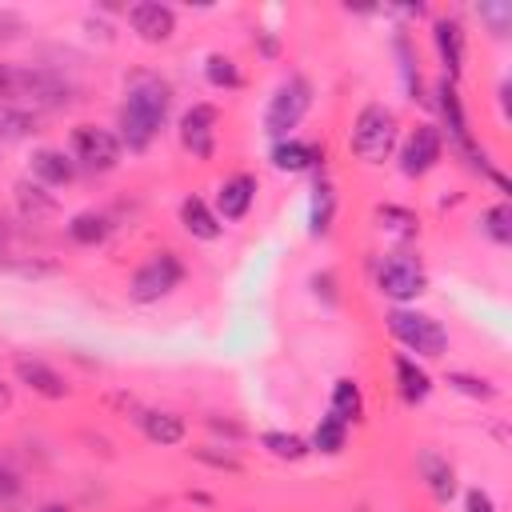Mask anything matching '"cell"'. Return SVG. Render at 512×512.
<instances>
[{
  "instance_id": "4fadbf2b",
  "label": "cell",
  "mask_w": 512,
  "mask_h": 512,
  "mask_svg": "<svg viewBox=\"0 0 512 512\" xmlns=\"http://www.w3.org/2000/svg\"><path fill=\"white\" fill-rule=\"evenodd\" d=\"M256 176L252 172H236V176H228L220 188H216V216H220V224H236V220H244L248 212H252V204H256Z\"/></svg>"
},
{
  "instance_id": "30bf717a",
  "label": "cell",
  "mask_w": 512,
  "mask_h": 512,
  "mask_svg": "<svg viewBox=\"0 0 512 512\" xmlns=\"http://www.w3.org/2000/svg\"><path fill=\"white\" fill-rule=\"evenodd\" d=\"M216 124H220V108L200 100L180 116V144L196 156V160H212L216 152Z\"/></svg>"
},
{
  "instance_id": "44dd1931",
  "label": "cell",
  "mask_w": 512,
  "mask_h": 512,
  "mask_svg": "<svg viewBox=\"0 0 512 512\" xmlns=\"http://www.w3.org/2000/svg\"><path fill=\"white\" fill-rule=\"evenodd\" d=\"M180 224H184V232L188 236H196V240H220V232H224V224H220V216L208 208V200H200V196H184L180 200Z\"/></svg>"
},
{
  "instance_id": "ba28073f",
  "label": "cell",
  "mask_w": 512,
  "mask_h": 512,
  "mask_svg": "<svg viewBox=\"0 0 512 512\" xmlns=\"http://www.w3.org/2000/svg\"><path fill=\"white\" fill-rule=\"evenodd\" d=\"M124 156V144L112 128H100V124H76L72 128V160L76 168H88V172H112Z\"/></svg>"
},
{
  "instance_id": "277c9868",
  "label": "cell",
  "mask_w": 512,
  "mask_h": 512,
  "mask_svg": "<svg viewBox=\"0 0 512 512\" xmlns=\"http://www.w3.org/2000/svg\"><path fill=\"white\" fill-rule=\"evenodd\" d=\"M308 108H312V84H308L300 72H292V76L280 80L276 92L268 96V108H264V136H268V140L292 136V128L308 116Z\"/></svg>"
},
{
  "instance_id": "1f68e13d",
  "label": "cell",
  "mask_w": 512,
  "mask_h": 512,
  "mask_svg": "<svg viewBox=\"0 0 512 512\" xmlns=\"http://www.w3.org/2000/svg\"><path fill=\"white\" fill-rule=\"evenodd\" d=\"M36 132V120L28 116V112H20V108H0V136L4 140H24V136H32Z\"/></svg>"
},
{
  "instance_id": "484cf974",
  "label": "cell",
  "mask_w": 512,
  "mask_h": 512,
  "mask_svg": "<svg viewBox=\"0 0 512 512\" xmlns=\"http://www.w3.org/2000/svg\"><path fill=\"white\" fill-rule=\"evenodd\" d=\"M260 448L268 452V456H276V460H304L312 448H308V440L304 436H296V432H280V428H268V432H260Z\"/></svg>"
},
{
  "instance_id": "83f0119b",
  "label": "cell",
  "mask_w": 512,
  "mask_h": 512,
  "mask_svg": "<svg viewBox=\"0 0 512 512\" xmlns=\"http://www.w3.org/2000/svg\"><path fill=\"white\" fill-rule=\"evenodd\" d=\"M480 232L492 240V244H512V204L508 200H500V204H492V208H484L480 212Z\"/></svg>"
},
{
  "instance_id": "d6986e66",
  "label": "cell",
  "mask_w": 512,
  "mask_h": 512,
  "mask_svg": "<svg viewBox=\"0 0 512 512\" xmlns=\"http://www.w3.org/2000/svg\"><path fill=\"white\" fill-rule=\"evenodd\" d=\"M416 468H420V480L432 492V500L448 504L456 496V468L448 464V456H440L436 448H420L416 452Z\"/></svg>"
},
{
  "instance_id": "6da1fadb",
  "label": "cell",
  "mask_w": 512,
  "mask_h": 512,
  "mask_svg": "<svg viewBox=\"0 0 512 512\" xmlns=\"http://www.w3.org/2000/svg\"><path fill=\"white\" fill-rule=\"evenodd\" d=\"M172 112V84L160 72H132L124 80V100L116 112V136L128 152H148L152 140L160 136L164 120Z\"/></svg>"
},
{
  "instance_id": "603a6c76",
  "label": "cell",
  "mask_w": 512,
  "mask_h": 512,
  "mask_svg": "<svg viewBox=\"0 0 512 512\" xmlns=\"http://www.w3.org/2000/svg\"><path fill=\"white\" fill-rule=\"evenodd\" d=\"M64 232H68V240H72V244H80V248H96V244H104V240H108L112 224H108V216H104V212L88 208V212H76V216L64 224Z\"/></svg>"
},
{
  "instance_id": "7c38bea8",
  "label": "cell",
  "mask_w": 512,
  "mask_h": 512,
  "mask_svg": "<svg viewBox=\"0 0 512 512\" xmlns=\"http://www.w3.org/2000/svg\"><path fill=\"white\" fill-rule=\"evenodd\" d=\"M268 160H272L276 172H288V176L316 172V168L324 164V144H316V140H300V136H284V140H272Z\"/></svg>"
},
{
  "instance_id": "ac0fdd59",
  "label": "cell",
  "mask_w": 512,
  "mask_h": 512,
  "mask_svg": "<svg viewBox=\"0 0 512 512\" xmlns=\"http://www.w3.org/2000/svg\"><path fill=\"white\" fill-rule=\"evenodd\" d=\"M136 424H140L144 440L156 444V448H176V444L188 436L184 416H180V412H168V408H144V412L136 416Z\"/></svg>"
},
{
  "instance_id": "74e56055",
  "label": "cell",
  "mask_w": 512,
  "mask_h": 512,
  "mask_svg": "<svg viewBox=\"0 0 512 512\" xmlns=\"http://www.w3.org/2000/svg\"><path fill=\"white\" fill-rule=\"evenodd\" d=\"M8 404H12V392H8L4 384H0V408H8Z\"/></svg>"
},
{
  "instance_id": "e575fe53",
  "label": "cell",
  "mask_w": 512,
  "mask_h": 512,
  "mask_svg": "<svg viewBox=\"0 0 512 512\" xmlns=\"http://www.w3.org/2000/svg\"><path fill=\"white\" fill-rule=\"evenodd\" d=\"M20 488H24L20 476H16L8 464H0V504H12V500L20 496Z\"/></svg>"
},
{
  "instance_id": "d6a6232c",
  "label": "cell",
  "mask_w": 512,
  "mask_h": 512,
  "mask_svg": "<svg viewBox=\"0 0 512 512\" xmlns=\"http://www.w3.org/2000/svg\"><path fill=\"white\" fill-rule=\"evenodd\" d=\"M476 16H480V20H488L496 36H504V32H508V24H512V4H476Z\"/></svg>"
},
{
  "instance_id": "4316f807",
  "label": "cell",
  "mask_w": 512,
  "mask_h": 512,
  "mask_svg": "<svg viewBox=\"0 0 512 512\" xmlns=\"http://www.w3.org/2000/svg\"><path fill=\"white\" fill-rule=\"evenodd\" d=\"M344 444H348V424H344V420H336L332 412H328V416H320V424L312 428L308 448H312V452H324V456H336V452H344Z\"/></svg>"
},
{
  "instance_id": "9a60e30c",
  "label": "cell",
  "mask_w": 512,
  "mask_h": 512,
  "mask_svg": "<svg viewBox=\"0 0 512 512\" xmlns=\"http://www.w3.org/2000/svg\"><path fill=\"white\" fill-rule=\"evenodd\" d=\"M16 380L24 388H32L36 396H44V400H64L68 396V380L40 356H16Z\"/></svg>"
},
{
  "instance_id": "8992f818",
  "label": "cell",
  "mask_w": 512,
  "mask_h": 512,
  "mask_svg": "<svg viewBox=\"0 0 512 512\" xmlns=\"http://www.w3.org/2000/svg\"><path fill=\"white\" fill-rule=\"evenodd\" d=\"M184 272H188L184 260H180L176 252L160 248V252H152V256L128 276V300H136V304H156V300H164V296H172V292L180 288Z\"/></svg>"
},
{
  "instance_id": "f546056e",
  "label": "cell",
  "mask_w": 512,
  "mask_h": 512,
  "mask_svg": "<svg viewBox=\"0 0 512 512\" xmlns=\"http://www.w3.org/2000/svg\"><path fill=\"white\" fill-rule=\"evenodd\" d=\"M392 48H396V56H400L404 88H408V96L416 100V96H420V60H416V52H412V40H408L404 32H396V36H392Z\"/></svg>"
},
{
  "instance_id": "836d02e7",
  "label": "cell",
  "mask_w": 512,
  "mask_h": 512,
  "mask_svg": "<svg viewBox=\"0 0 512 512\" xmlns=\"http://www.w3.org/2000/svg\"><path fill=\"white\" fill-rule=\"evenodd\" d=\"M464 512H496V500H492V492L488 488H468L464 492Z\"/></svg>"
},
{
  "instance_id": "f1b7e54d",
  "label": "cell",
  "mask_w": 512,
  "mask_h": 512,
  "mask_svg": "<svg viewBox=\"0 0 512 512\" xmlns=\"http://www.w3.org/2000/svg\"><path fill=\"white\" fill-rule=\"evenodd\" d=\"M204 80L212 84V88H240V64L232 60V56H224V52H208V60H204Z\"/></svg>"
},
{
  "instance_id": "8fae6325",
  "label": "cell",
  "mask_w": 512,
  "mask_h": 512,
  "mask_svg": "<svg viewBox=\"0 0 512 512\" xmlns=\"http://www.w3.org/2000/svg\"><path fill=\"white\" fill-rule=\"evenodd\" d=\"M128 28L144 44H168L176 32V8H168L164 0H136L128 4Z\"/></svg>"
},
{
  "instance_id": "9c48e42d",
  "label": "cell",
  "mask_w": 512,
  "mask_h": 512,
  "mask_svg": "<svg viewBox=\"0 0 512 512\" xmlns=\"http://www.w3.org/2000/svg\"><path fill=\"white\" fill-rule=\"evenodd\" d=\"M440 156H444V136H440V128L436 124H416L408 136H404V144H400V172L408 176V180H420V176H428L436 164H440Z\"/></svg>"
},
{
  "instance_id": "8d00e7d4",
  "label": "cell",
  "mask_w": 512,
  "mask_h": 512,
  "mask_svg": "<svg viewBox=\"0 0 512 512\" xmlns=\"http://www.w3.org/2000/svg\"><path fill=\"white\" fill-rule=\"evenodd\" d=\"M32 512H72V508H68V504H56V500H52V504H40V508H32Z\"/></svg>"
},
{
  "instance_id": "d4e9b609",
  "label": "cell",
  "mask_w": 512,
  "mask_h": 512,
  "mask_svg": "<svg viewBox=\"0 0 512 512\" xmlns=\"http://www.w3.org/2000/svg\"><path fill=\"white\" fill-rule=\"evenodd\" d=\"M376 228H380V232H388V236H396V240H412V236L420 232V220H416V212H412V208L380 204V208H376Z\"/></svg>"
},
{
  "instance_id": "5bb4252c",
  "label": "cell",
  "mask_w": 512,
  "mask_h": 512,
  "mask_svg": "<svg viewBox=\"0 0 512 512\" xmlns=\"http://www.w3.org/2000/svg\"><path fill=\"white\" fill-rule=\"evenodd\" d=\"M432 44H436V56L444 64V80H460L464 72V24L456 16H436L432 20Z\"/></svg>"
},
{
  "instance_id": "7a4b0ae2",
  "label": "cell",
  "mask_w": 512,
  "mask_h": 512,
  "mask_svg": "<svg viewBox=\"0 0 512 512\" xmlns=\"http://www.w3.org/2000/svg\"><path fill=\"white\" fill-rule=\"evenodd\" d=\"M396 136H400V124H396V112L380 100L364 104L352 120V132H348V148L356 160L364 164H384L396 148Z\"/></svg>"
},
{
  "instance_id": "52a82bcc",
  "label": "cell",
  "mask_w": 512,
  "mask_h": 512,
  "mask_svg": "<svg viewBox=\"0 0 512 512\" xmlns=\"http://www.w3.org/2000/svg\"><path fill=\"white\" fill-rule=\"evenodd\" d=\"M428 288V272H424V260L416 256V252H388L384 260H380V268H376V292L380 296H388L396 308L404 304H412L420 292Z\"/></svg>"
},
{
  "instance_id": "4dcf8cb0",
  "label": "cell",
  "mask_w": 512,
  "mask_h": 512,
  "mask_svg": "<svg viewBox=\"0 0 512 512\" xmlns=\"http://www.w3.org/2000/svg\"><path fill=\"white\" fill-rule=\"evenodd\" d=\"M448 388L468 396V400H496V384L488 376H476V372H448Z\"/></svg>"
},
{
  "instance_id": "2e32d148",
  "label": "cell",
  "mask_w": 512,
  "mask_h": 512,
  "mask_svg": "<svg viewBox=\"0 0 512 512\" xmlns=\"http://www.w3.org/2000/svg\"><path fill=\"white\" fill-rule=\"evenodd\" d=\"M28 172L44 188H64V184L76 180V160L64 148H36L32 160H28Z\"/></svg>"
},
{
  "instance_id": "5b68a950",
  "label": "cell",
  "mask_w": 512,
  "mask_h": 512,
  "mask_svg": "<svg viewBox=\"0 0 512 512\" xmlns=\"http://www.w3.org/2000/svg\"><path fill=\"white\" fill-rule=\"evenodd\" d=\"M436 112H440V136H448V144H452L472 168H484V172H488L484 148L476 144V136H472V128H468V112H464L460 88H456L452 80H440V84H436Z\"/></svg>"
},
{
  "instance_id": "d590c367",
  "label": "cell",
  "mask_w": 512,
  "mask_h": 512,
  "mask_svg": "<svg viewBox=\"0 0 512 512\" xmlns=\"http://www.w3.org/2000/svg\"><path fill=\"white\" fill-rule=\"evenodd\" d=\"M260 52H264V56H276V52H280V44H276L272 36H260Z\"/></svg>"
},
{
  "instance_id": "e0dca14e",
  "label": "cell",
  "mask_w": 512,
  "mask_h": 512,
  "mask_svg": "<svg viewBox=\"0 0 512 512\" xmlns=\"http://www.w3.org/2000/svg\"><path fill=\"white\" fill-rule=\"evenodd\" d=\"M392 372H396V392H400V400L408 408H416V404H424L432 396V376H428L424 364H416V356L396 352L392 356Z\"/></svg>"
},
{
  "instance_id": "cb8c5ba5",
  "label": "cell",
  "mask_w": 512,
  "mask_h": 512,
  "mask_svg": "<svg viewBox=\"0 0 512 512\" xmlns=\"http://www.w3.org/2000/svg\"><path fill=\"white\" fill-rule=\"evenodd\" d=\"M328 412L336 416V420H344L348 428L364 416V392H360V384L352 380V376H340L336 384H332V396H328Z\"/></svg>"
},
{
  "instance_id": "3957f363",
  "label": "cell",
  "mask_w": 512,
  "mask_h": 512,
  "mask_svg": "<svg viewBox=\"0 0 512 512\" xmlns=\"http://www.w3.org/2000/svg\"><path fill=\"white\" fill-rule=\"evenodd\" d=\"M384 328L392 332V340L400 344V348H408V352H416V356H424V360H436V356H444L448 352V332H444V324L436 320V316H428V312H416V308H392L388 316H384Z\"/></svg>"
},
{
  "instance_id": "ffe728a7",
  "label": "cell",
  "mask_w": 512,
  "mask_h": 512,
  "mask_svg": "<svg viewBox=\"0 0 512 512\" xmlns=\"http://www.w3.org/2000/svg\"><path fill=\"white\" fill-rule=\"evenodd\" d=\"M12 196H16L20 216L32 220V224H36V220H52V216L60 212V200H56L44 184H36L32 176H28V180H16V184H12Z\"/></svg>"
},
{
  "instance_id": "7402d4cb",
  "label": "cell",
  "mask_w": 512,
  "mask_h": 512,
  "mask_svg": "<svg viewBox=\"0 0 512 512\" xmlns=\"http://www.w3.org/2000/svg\"><path fill=\"white\" fill-rule=\"evenodd\" d=\"M332 220H336V188H332V180L316 176V188L308 200V236H328Z\"/></svg>"
}]
</instances>
